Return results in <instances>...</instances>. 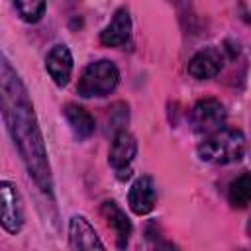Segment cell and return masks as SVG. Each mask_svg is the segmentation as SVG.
I'll return each instance as SVG.
<instances>
[{
    "instance_id": "6da1fadb",
    "label": "cell",
    "mask_w": 251,
    "mask_h": 251,
    "mask_svg": "<svg viewBox=\"0 0 251 251\" xmlns=\"http://www.w3.org/2000/svg\"><path fill=\"white\" fill-rule=\"evenodd\" d=\"M2 108H4L2 110L4 120L8 124V131L12 133V139L29 175L43 192L51 194L53 178H51V167L47 161L41 129L37 126L27 92L6 59H2Z\"/></svg>"
},
{
    "instance_id": "7a4b0ae2",
    "label": "cell",
    "mask_w": 251,
    "mask_h": 251,
    "mask_svg": "<svg viewBox=\"0 0 251 251\" xmlns=\"http://www.w3.org/2000/svg\"><path fill=\"white\" fill-rule=\"evenodd\" d=\"M247 141L241 129L222 127L220 131L204 137L198 145V157L210 165H229L241 161L245 155Z\"/></svg>"
},
{
    "instance_id": "3957f363",
    "label": "cell",
    "mask_w": 251,
    "mask_h": 251,
    "mask_svg": "<svg viewBox=\"0 0 251 251\" xmlns=\"http://www.w3.org/2000/svg\"><path fill=\"white\" fill-rule=\"evenodd\" d=\"M118 82H120L118 67L108 59H100L84 67L76 84V92L82 98H102L114 92Z\"/></svg>"
},
{
    "instance_id": "277c9868",
    "label": "cell",
    "mask_w": 251,
    "mask_h": 251,
    "mask_svg": "<svg viewBox=\"0 0 251 251\" xmlns=\"http://www.w3.org/2000/svg\"><path fill=\"white\" fill-rule=\"evenodd\" d=\"M226 118H227V112L220 100L202 98L192 106L188 122H190V127L194 133L208 137V135L220 131L222 127H226Z\"/></svg>"
},
{
    "instance_id": "5b68a950",
    "label": "cell",
    "mask_w": 251,
    "mask_h": 251,
    "mask_svg": "<svg viewBox=\"0 0 251 251\" xmlns=\"http://www.w3.org/2000/svg\"><path fill=\"white\" fill-rule=\"evenodd\" d=\"M135 155H137L135 137L126 129L116 131V135L112 139V145H110L108 163H110V167L114 169V173L120 180H127L131 176V165H133Z\"/></svg>"
},
{
    "instance_id": "8992f818",
    "label": "cell",
    "mask_w": 251,
    "mask_h": 251,
    "mask_svg": "<svg viewBox=\"0 0 251 251\" xmlns=\"http://www.w3.org/2000/svg\"><path fill=\"white\" fill-rule=\"evenodd\" d=\"M0 198H2V227L8 233H18L24 226V204L16 184H12L10 180H2Z\"/></svg>"
},
{
    "instance_id": "52a82bcc",
    "label": "cell",
    "mask_w": 251,
    "mask_h": 251,
    "mask_svg": "<svg viewBox=\"0 0 251 251\" xmlns=\"http://www.w3.org/2000/svg\"><path fill=\"white\" fill-rule=\"evenodd\" d=\"M224 67V53L216 45H208L192 55L188 61V75L196 80H206L214 78Z\"/></svg>"
},
{
    "instance_id": "ba28073f",
    "label": "cell",
    "mask_w": 251,
    "mask_h": 251,
    "mask_svg": "<svg viewBox=\"0 0 251 251\" xmlns=\"http://www.w3.org/2000/svg\"><path fill=\"white\" fill-rule=\"evenodd\" d=\"M127 204H129L131 212L137 216H145L155 208L157 190H155V182L151 176L143 175L133 180V184L129 186V192H127Z\"/></svg>"
},
{
    "instance_id": "9c48e42d",
    "label": "cell",
    "mask_w": 251,
    "mask_h": 251,
    "mask_svg": "<svg viewBox=\"0 0 251 251\" xmlns=\"http://www.w3.org/2000/svg\"><path fill=\"white\" fill-rule=\"evenodd\" d=\"M45 69L57 86H65L73 75V55L67 45H53L45 57Z\"/></svg>"
},
{
    "instance_id": "30bf717a",
    "label": "cell",
    "mask_w": 251,
    "mask_h": 251,
    "mask_svg": "<svg viewBox=\"0 0 251 251\" xmlns=\"http://www.w3.org/2000/svg\"><path fill=\"white\" fill-rule=\"evenodd\" d=\"M131 35V18L127 8H118L110 24L100 31V43L106 47H122L129 41Z\"/></svg>"
},
{
    "instance_id": "8fae6325",
    "label": "cell",
    "mask_w": 251,
    "mask_h": 251,
    "mask_svg": "<svg viewBox=\"0 0 251 251\" xmlns=\"http://www.w3.org/2000/svg\"><path fill=\"white\" fill-rule=\"evenodd\" d=\"M100 214L106 220V224L114 229V233H116V245L120 249H124L127 245L129 235H131V229H133L129 218L126 216V212L120 208V204L116 200H104L102 206H100Z\"/></svg>"
},
{
    "instance_id": "7c38bea8",
    "label": "cell",
    "mask_w": 251,
    "mask_h": 251,
    "mask_svg": "<svg viewBox=\"0 0 251 251\" xmlns=\"http://www.w3.org/2000/svg\"><path fill=\"white\" fill-rule=\"evenodd\" d=\"M69 245L73 249H104V243L98 239L92 224L78 214L69 220Z\"/></svg>"
},
{
    "instance_id": "4fadbf2b",
    "label": "cell",
    "mask_w": 251,
    "mask_h": 251,
    "mask_svg": "<svg viewBox=\"0 0 251 251\" xmlns=\"http://www.w3.org/2000/svg\"><path fill=\"white\" fill-rule=\"evenodd\" d=\"M65 118H67V122H69V126H71L75 137L86 139V137H90V135L94 133L96 124H94L92 114H90L86 108H82V106H78V104H75V102H69V104L65 106Z\"/></svg>"
},
{
    "instance_id": "5bb4252c",
    "label": "cell",
    "mask_w": 251,
    "mask_h": 251,
    "mask_svg": "<svg viewBox=\"0 0 251 251\" xmlns=\"http://www.w3.org/2000/svg\"><path fill=\"white\" fill-rule=\"evenodd\" d=\"M227 200L233 208H245L251 204V173H241L229 182Z\"/></svg>"
},
{
    "instance_id": "9a60e30c",
    "label": "cell",
    "mask_w": 251,
    "mask_h": 251,
    "mask_svg": "<svg viewBox=\"0 0 251 251\" xmlns=\"http://www.w3.org/2000/svg\"><path fill=\"white\" fill-rule=\"evenodd\" d=\"M47 0H14V6L20 14V18L27 24H35L45 14Z\"/></svg>"
},
{
    "instance_id": "2e32d148",
    "label": "cell",
    "mask_w": 251,
    "mask_h": 251,
    "mask_svg": "<svg viewBox=\"0 0 251 251\" xmlns=\"http://www.w3.org/2000/svg\"><path fill=\"white\" fill-rule=\"evenodd\" d=\"M247 235L251 237V218H249V222H247Z\"/></svg>"
}]
</instances>
